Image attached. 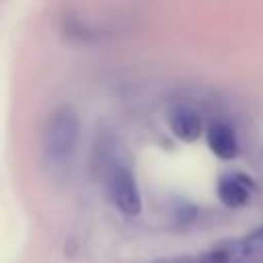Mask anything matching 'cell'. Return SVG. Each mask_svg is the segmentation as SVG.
I'll list each match as a JSON object with an SVG mask.
<instances>
[{"label": "cell", "mask_w": 263, "mask_h": 263, "mask_svg": "<svg viewBox=\"0 0 263 263\" xmlns=\"http://www.w3.org/2000/svg\"><path fill=\"white\" fill-rule=\"evenodd\" d=\"M168 125H171V132L175 134V138H179L183 142H195L201 136V129H203L199 113L193 107L181 105V103L171 109Z\"/></svg>", "instance_id": "obj_4"}, {"label": "cell", "mask_w": 263, "mask_h": 263, "mask_svg": "<svg viewBox=\"0 0 263 263\" xmlns=\"http://www.w3.org/2000/svg\"><path fill=\"white\" fill-rule=\"evenodd\" d=\"M208 146L222 160L234 158L238 154V138L234 127L226 121H214L208 127Z\"/></svg>", "instance_id": "obj_5"}, {"label": "cell", "mask_w": 263, "mask_h": 263, "mask_svg": "<svg viewBox=\"0 0 263 263\" xmlns=\"http://www.w3.org/2000/svg\"><path fill=\"white\" fill-rule=\"evenodd\" d=\"M148 263H232L230 257V240L218 242L216 247H210L199 253H185V255H175V257H162L154 259Z\"/></svg>", "instance_id": "obj_7"}, {"label": "cell", "mask_w": 263, "mask_h": 263, "mask_svg": "<svg viewBox=\"0 0 263 263\" xmlns=\"http://www.w3.org/2000/svg\"><path fill=\"white\" fill-rule=\"evenodd\" d=\"M218 199L226 208H242L255 195V181L245 173H224L216 185Z\"/></svg>", "instance_id": "obj_3"}, {"label": "cell", "mask_w": 263, "mask_h": 263, "mask_svg": "<svg viewBox=\"0 0 263 263\" xmlns=\"http://www.w3.org/2000/svg\"><path fill=\"white\" fill-rule=\"evenodd\" d=\"M107 191L111 201L125 216H136L142 210V193L127 164L113 162L107 171Z\"/></svg>", "instance_id": "obj_2"}, {"label": "cell", "mask_w": 263, "mask_h": 263, "mask_svg": "<svg viewBox=\"0 0 263 263\" xmlns=\"http://www.w3.org/2000/svg\"><path fill=\"white\" fill-rule=\"evenodd\" d=\"M78 115L70 107H60L55 109L43 129V150L49 162L53 164H66L76 148L78 142Z\"/></svg>", "instance_id": "obj_1"}, {"label": "cell", "mask_w": 263, "mask_h": 263, "mask_svg": "<svg viewBox=\"0 0 263 263\" xmlns=\"http://www.w3.org/2000/svg\"><path fill=\"white\" fill-rule=\"evenodd\" d=\"M230 257L232 263H263V224L230 240Z\"/></svg>", "instance_id": "obj_6"}]
</instances>
